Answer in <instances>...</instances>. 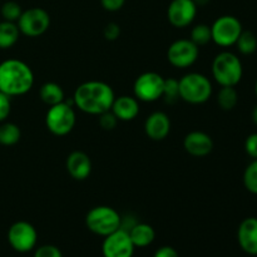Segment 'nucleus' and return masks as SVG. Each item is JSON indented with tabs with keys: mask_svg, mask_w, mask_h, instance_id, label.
Returning a JSON list of instances; mask_svg holds the SVG:
<instances>
[{
	"mask_svg": "<svg viewBox=\"0 0 257 257\" xmlns=\"http://www.w3.org/2000/svg\"><path fill=\"white\" fill-rule=\"evenodd\" d=\"M98 117H99V119H98L99 125L105 131L114 130L115 125H117L118 123V118L115 117L114 113H113L112 110H107V112L102 113V114H99Z\"/></svg>",
	"mask_w": 257,
	"mask_h": 257,
	"instance_id": "c85d7f7f",
	"label": "nucleus"
},
{
	"mask_svg": "<svg viewBox=\"0 0 257 257\" xmlns=\"http://www.w3.org/2000/svg\"><path fill=\"white\" fill-rule=\"evenodd\" d=\"M180 99L190 104H202L212 95V84L206 75L201 73H188L178 80Z\"/></svg>",
	"mask_w": 257,
	"mask_h": 257,
	"instance_id": "20e7f679",
	"label": "nucleus"
},
{
	"mask_svg": "<svg viewBox=\"0 0 257 257\" xmlns=\"http://www.w3.org/2000/svg\"><path fill=\"white\" fill-rule=\"evenodd\" d=\"M115 99L114 90L109 84L100 80H88L75 89L74 105L88 114L99 115L110 110Z\"/></svg>",
	"mask_w": 257,
	"mask_h": 257,
	"instance_id": "f257e3e1",
	"label": "nucleus"
},
{
	"mask_svg": "<svg viewBox=\"0 0 257 257\" xmlns=\"http://www.w3.org/2000/svg\"><path fill=\"white\" fill-rule=\"evenodd\" d=\"M135 248L128 231L118 228L104 237L102 253L104 257H132Z\"/></svg>",
	"mask_w": 257,
	"mask_h": 257,
	"instance_id": "f8f14e48",
	"label": "nucleus"
},
{
	"mask_svg": "<svg viewBox=\"0 0 257 257\" xmlns=\"http://www.w3.org/2000/svg\"><path fill=\"white\" fill-rule=\"evenodd\" d=\"M38 233L34 226L27 221H18L8 231V242L18 252H29L35 247Z\"/></svg>",
	"mask_w": 257,
	"mask_h": 257,
	"instance_id": "9d476101",
	"label": "nucleus"
},
{
	"mask_svg": "<svg viewBox=\"0 0 257 257\" xmlns=\"http://www.w3.org/2000/svg\"><path fill=\"white\" fill-rule=\"evenodd\" d=\"M22 137L20 128L17 124L10 122H2L0 124V145L2 146H14L17 145Z\"/></svg>",
	"mask_w": 257,
	"mask_h": 257,
	"instance_id": "4be33fe9",
	"label": "nucleus"
},
{
	"mask_svg": "<svg viewBox=\"0 0 257 257\" xmlns=\"http://www.w3.org/2000/svg\"><path fill=\"white\" fill-rule=\"evenodd\" d=\"M242 30V24L237 18L233 15H222L211 25V37L212 42L220 47H232L236 44Z\"/></svg>",
	"mask_w": 257,
	"mask_h": 257,
	"instance_id": "0eeeda50",
	"label": "nucleus"
},
{
	"mask_svg": "<svg viewBox=\"0 0 257 257\" xmlns=\"http://www.w3.org/2000/svg\"><path fill=\"white\" fill-rule=\"evenodd\" d=\"M120 221L122 217L119 213L109 206L93 207L85 216V225L88 230L103 237L120 228Z\"/></svg>",
	"mask_w": 257,
	"mask_h": 257,
	"instance_id": "39448f33",
	"label": "nucleus"
},
{
	"mask_svg": "<svg viewBox=\"0 0 257 257\" xmlns=\"http://www.w3.org/2000/svg\"><path fill=\"white\" fill-rule=\"evenodd\" d=\"M103 35L109 42H114L120 35V27L117 23H108L103 29Z\"/></svg>",
	"mask_w": 257,
	"mask_h": 257,
	"instance_id": "2f4dec72",
	"label": "nucleus"
},
{
	"mask_svg": "<svg viewBox=\"0 0 257 257\" xmlns=\"http://www.w3.org/2000/svg\"><path fill=\"white\" fill-rule=\"evenodd\" d=\"M195 2V4L198 7H205V5H207L208 3H210V0H193Z\"/></svg>",
	"mask_w": 257,
	"mask_h": 257,
	"instance_id": "c9c22d12",
	"label": "nucleus"
},
{
	"mask_svg": "<svg viewBox=\"0 0 257 257\" xmlns=\"http://www.w3.org/2000/svg\"><path fill=\"white\" fill-rule=\"evenodd\" d=\"M162 98L166 103L172 104L180 99V89H178V80L175 78H168L165 79V85H163Z\"/></svg>",
	"mask_w": 257,
	"mask_h": 257,
	"instance_id": "bb28decb",
	"label": "nucleus"
},
{
	"mask_svg": "<svg viewBox=\"0 0 257 257\" xmlns=\"http://www.w3.org/2000/svg\"><path fill=\"white\" fill-rule=\"evenodd\" d=\"M34 257H63V253L57 246L43 245L35 250Z\"/></svg>",
	"mask_w": 257,
	"mask_h": 257,
	"instance_id": "c756f323",
	"label": "nucleus"
},
{
	"mask_svg": "<svg viewBox=\"0 0 257 257\" xmlns=\"http://www.w3.org/2000/svg\"><path fill=\"white\" fill-rule=\"evenodd\" d=\"M197 5L193 0H172L168 5L167 18L175 28H186L195 20Z\"/></svg>",
	"mask_w": 257,
	"mask_h": 257,
	"instance_id": "ddd939ff",
	"label": "nucleus"
},
{
	"mask_svg": "<svg viewBox=\"0 0 257 257\" xmlns=\"http://www.w3.org/2000/svg\"><path fill=\"white\" fill-rule=\"evenodd\" d=\"M40 99L45 103L47 105L52 107V105L58 104V103L64 102V90L59 84L54 82H48L40 87L39 90Z\"/></svg>",
	"mask_w": 257,
	"mask_h": 257,
	"instance_id": "aec40b11",
	"label": "nucleus"
},
{
	"mask_svg": "<svg viewBox=\"0 0 257 257\" xmlns=\"http://www.w3.org/2000/svg\"><path fill=\"white\" fill-rule=\"evenodd\" d=\"M118 120H133L140 113V103L136 97L131 95H120L115 98L110 108Z\"/></svg>",
	"mask_w": 257,
	"mask_h": 257,
	"instance_id": "a211bd4d",
	"label": "nucleus"
},
{
	"mask_svg": "<svg viewBox=\"0 0 257 257\" xmlns=\"http://www.w3.org/2000/svg\"><path fill=\"white\" fill-rule=\"evenodd\" d=\"M255 94H256V97H257V79H256V83H255Z\"/></svg>",
	"mask_w": 257,
	"mask_h": 257,
	"instance_id": "4c0bfd02",
	"label": "nucleus"
},
{
	"mask_svg": "<svg viewBox=\"0 0 257 257\" xmlns=\"http://www.w3.org/2000/svg\"><path fill=\"white\" fill-rule=\"evenodd\" d=\"M245 151L251 158L257 160V133H252L246 138Z\"/></svg>",
	"mask_w": 257,
	"mask_h": 257,
	"instance_id": "473e14b6",
	"label": "nucleus"
},
{
	"mask_svg": "<svg viewBox=\"0 0 257 257\" xmlns=\"http://www.w3.org/2000/svg\"><path fill=\"white\" fill-rule=\"evenodd\" d=\"M2 17L3 19L7 20V22H12V23H17L18 19L22 15L23 10L22 7H20L18 3L15 2H7L3 4L2 7Z\"/></svg>",
	"mask_w": 257,
	"mask_h": 257,
	"instance_id": "cd10ccee",
	"label": "nucleus"
},
{
	"mask_svg": "<svg viewBox=\"0 0 257 257\" xmlns=\"http://www.w3.org/2000/svg\"><path fill=\"white\" fill-rule=\"evenodd\" d=\"M130 237L135 247H147L155 241L156 232L153 227L148 223H136L130 231Z\"/></svg>",
	"mask_w": 257,
	"mask_h": 257,
	"instance_id": "6ab92c4d",
	"label": "nucleus"
},
{
	"mask_svg": "<svg viewBox=\"0 0 257 257\" xmlns=\"http://www.w3.org/2000/svg\"><path fill=\"white\" fill-rule=\"evenodd\" d=\"M153 257H180L177 251L171 246H162L155 252Z\"/></svg>",
	"mask_w": 257,
	"mask_h": 257,
	"instance_id": "f704fd0d",
	"label": "nucleus"
},
{
	"mask_svg": "<svg viewBox=\"0 0 257 257\" xmlns=\"http://www.w3.org/2000/svg\"><path fill=\"white\" fill-rule=\"evenodd\" d=\"M125 0H100V4L107 12H118L123 8Z\"/></svg>",
	"mask_w": 257,
	"mask_h": 257,
	"instance_id": "72a5a7b5",
	"label": "nucleus"
},
{
	"mask_svg": "<svg viewBox=\"0 0 257 257\" xmlns=\"http://www.w3.org/2000/svg\"><path fill=\"white\" fill-rule=\"evenodd\" d=\"M165 78L156 72H146L133 84L135 97L142 102H156L162 98Z\"/></svg>",
	"mask_w": 257,
	"mask_h": 257,
	"instance_id": "1a4fd4ad",
	"label": "nucleus"
},
{
	"mask_svg": "<svg viewBox=\"0 0 257 257\" xmlns=\"http://www.w3.org/2000/svg\"><path fill=\"white\" fill-rule=\"evenodd\" d=\"M171 131V119L166 113L153 112L145 122V132L152 141H163Z\"/></svg>",
	"mask_w": 257,
	"mask_h": 257,
	"instance_id": "dca6fc26",
	"label": "nucleus"
},
{
	"mask_svg": "<svg viewBox=\"0 0 257 257\" xmlns=\"http://www.w3.org/2000/svg\"><path fill=\"white\" fill-rule=\"evenodd\" d=\"M243 186L252 195H257V160H253L243 172Z\"/></svg>",
	"mask_w": 257,
	"mask_h": 257,
	"instance_id": "a878e982",
	"label": "nucleus"
},
{
	"mask_svg": "<svg viewBox=\"0 0 257 257\" xmlns=\"http://www.w3.org/2000/svg\"><path fill=\"white\" fill-rule=\"evenodd\" d=\"M34 84V74L27 63L19 59H7L0 63V92L9 97L23 95Z\"/></svg>",
	"mask_w": 257,
	"mask_h": 257,
	"instance_id": "f03ea898",
	"label": "nucleus"
},
{
	"mask_svg": "<svg viewBox=\"0 0 257 257\" xmlns=\"http://www.w3.org/2000/svg\"><path fill=\"white\" fill-rule=\"evenodd\" d=\"M20 30L17 23L3 20L0 23V49H9L18 42Z\"/></svg>",
	"mask_w": 257,
	"mask_h": 257,
	"instance_id": "412c9836",
	"label": "nucleus"
},
{
	"mask_svg": "<svg viewBox=\"0 0 257 257\" xmlns=\"http://www.w3.org/2000/svg\"><path fill=\"white\" fill-rule=\"evenodd\" d=\"M12 110V97L0 92V123L4 122Z\"/></svg>",
	"mask_w": 257,
	"mask_h": 257,
	"instance_id": "7c9ffc66",
	"label": "nucleus"
},
{
	"mask_svg": "<svg viewBox=\"0 0 257 257\" xmlns=\"http://www.w3.org/2000/svg\"><path fill=\"white\" fill-rule=\"evenodd\" d=\"M212 75L221 87H236L243 75L240 58L231 52H221L212 62Z\"/></svg>",
	"mask_w": 257,
	"mask_h": 257,
	"instance_id": "7ed1b4c3",
	"label": "nucleus"
},
{
	"mask_svg": "<svg viewBox=\"0 0 257 257\" xmlns=\"http://www.w3.org/2000/svg\"><path fill=\"white\" fill-rule=\"evenodd\" d=\"M251 118H252V122L255 123V124L257 125V105H256L255 108H253L252 114H251Z\"/></svg>",
	"mask_w": 257,
	"mask_h": 257,
	"instance_id": "e433bc0d",
	"label": "nucleus"
},
{
	"mask_svg": "<svg viewBox=\"0 0 257 257\" xmlns=\"http://www.w3.org/2000/svg\"><path fill=\"white\" fill-rule=\"evenodd\" d=\"M183 147L193 157H206L213 150V141L207 133L201 131L190 132L183 140Z\"/></svg>",
	"mask_w": 257,
	"mask_h": 257,
	"instance_id": "4468645a",
	"label": "nucleus"
},
{
	"mask_svg": "<svg viewBox=\"0 0 257 257\" xmlns=\"http://www.w3.org/2000/svg\"><path fill=\"white\" fill-rule=\"evenodd\" d=\"M191 40L195 43L197 47L208 44L212 40L211 37V27L206 24H198L191 32Z\"/></svg>",
	"mask_w": 257,
	"mask_h": 257,
	"instance_id": "393cba45",
	"label": "nucleus"
},
{
	"mask_svg": "<svg viewBox=\"0 0 257 257\" xmlns=\"http://www.w3.org/2000/svg\"><path fill=\"white\" fill-rule=\"evenodd\" d=\"M237 241L246 253L257 256V218L247 217L240 223L237 230Z\"/></svg>",
	"mask_w": 257,
	"mask_h": 257,
	"instance_id": "2eb2a0df",
	"label": "nucleus"
},
{
	"mask_svg": "<svg viewBox=\"0 0 257 257\" xmlns=\"http://www.w3.org/2000/svg\"><path fill=\"white\" fill-rule=\"evenodd\" d=\"M236 47H237L238 52L243 55L253 54L257 49V38L252 32L248 30H242V33L238 37L237 42H236Z\"/></svg>",
	"mask_w": 257,
	"mask_h": 257,
	"instance_id": "b1692460",
	"label": "nucleus"
},
{
	"mask_svg": "<svg viewBox=\"0 0 257 257\" xmlns=\"http://www.w3.org/2000/svg\"><path fill=\"white\" fill-rule=\"evenodd\" d=\"M200 54V49L191 39H178L170 45L167 50L168 62L176 68L191 67L196 63Z\"/></svg>",
	"mask_w": 257,
	"mask_h": 257,
	"instance_id": "9b49d317",
	"label": "nucleus"
},
{
	"mask_svg": "<svg viewBox=\"0 0 257 257\" xmlns=\"http://www.w3.org/2000/svg\"><path fill=\"white\" fill-rule=\"evenodd\" d=\"M67 171L74 180L83 181L92 172V161L87 153L74 151L67 158Z\"/></svg>",
	"mask_w": 257,
	"mask_h": 257,
	"instance_id": "f3484780",
	"label": "nucleus"
},
{
	"mask_svg": "<svg viewBox=\"0 0 257 257\" xmlns=\"http://www.w3.org/2000/svg\"><path fill=\"white\" fill-rule=\"evenodd\" d=\"M238 102V94L235 87H221L217 94V103L221 109L232 110Z\"/></svg>",
	"mask_w": 257,
	"mask_h": 257,
	"instance_id": "5701e85b",
	"label": "nucleus"
},
{
	"mask_svg": "<svg viewBox=\"0 0 257 257\" xmlns=\"http://www.w3.org/2000/svg\"><path fill=\"white\" fill-rule=\"evenodd\" d=\"M75 122H77L75 112L72 104H69L68 102L52 105L45 117V124H47L49 132L54 136H59V137L72 132Z\"/></svg>",
	"mask_w": 257,
	"mask_h": 257,
	"instance_id": "423d86ee",
	"label": "nucleus"
},
{
	"mask_svg": "<svg viewBox=\"0 0 257 257\" xmlns=\"http://www.w3.org/2000/svg\"><path fill=\"white\" fill-rule=\"evenodd\" d=\"M17 25L20 33L27 37H40L49 29L50 17L43 8H30L22 13Z\"/></svg>",
	"mask_w": 257,
	"mask_h": 257,
	"instance_id": "6e6552de",
	"label": "nucleus"
}]
</instances>
